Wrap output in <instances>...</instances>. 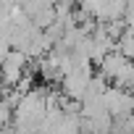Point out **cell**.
I'll return each instance as SVG.
<instances>
[{
    "label": "cell",
    "instance_id": "obj_1",
    "mask_svg": "<svg viewBox=\"0 0 134 134\" xmlns=\"http://www.w3.org/2000/svg\"><path fill=\"white\" fill-rule=\"evenodd\" d=\"M103 103H105V110H108L110 118H126V116H134V97H131L126 90L108 87V92L103 95Z\"/></svg>",
    "mask_w": 134,
    "mask_h": 134
},
{
    "label": "cell",
    "instance_id": "obj_2",
    "mask_svg": "<svg viewBox=\"0 0 134 134\" xmlns=\"http://www.w3.org/2000/svg\"><path fill=\"white\" fill-rule=\"evenodd\" d=\"M26 66H29V58L24 53H19V50H11L8 53V58L3 60V66H0V74H3V90H13L21 82Z\"/></svg>",
    "mask_w": 134,
    "mask_h": 134
},
{
    "label": "cell",
    "instance_id": "obj_3",
    "mask_svg": "<svg viewBox=\"0 0 134 134\" xmlns=\"http://www.w3.org/2000/svg\"><path fill=\"white\" fill-rule=\"evenodd\" d=\"M0 92H3V74H0Z\"/></svg>",
    "mask_w": 134,
    "mask_h": 134
},
{
    "label": "cell",
    "instance_id": "obj_4",
    "mask_svg": "<svg viewBox=\"0 0 134 134\" xmlns=\"http://www.w3.org/2000/svg\"><path fill=\"white\" fill-rule=\"evenodd\" d=\"M0 103H3V92H0Z\"/></svg>",
    "mask_w": 134,
    "mask_h": 134
}]
</instances>
